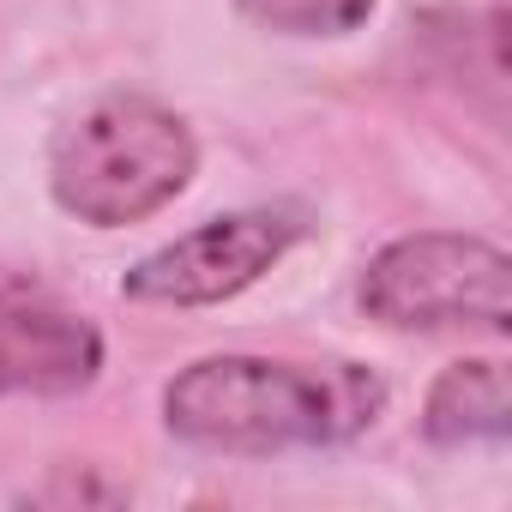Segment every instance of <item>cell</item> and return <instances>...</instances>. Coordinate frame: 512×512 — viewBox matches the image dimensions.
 <instances>
[{
    "label": "cell",
    "instance_id": "obj_6",
    "mask_svg": "<svg viewBox=\"0 0 512 512\" xmlns=\"http://www.w3.org/2000/svg\"><path fill=\"white\" fill-rule=\"evenodd\" d=\"M512 428V392L500 362H452L422 404V434L434 446H470V440H506Z\"/></svg>",
    "mask_w": 512,
    "mask_h": 512
},
{
    "label": "cell",
    "instance_id": "obj_3",
    "mask_svg": "<svg viewBox=\"0 0 512 512\" xmlns=\"http://www.w3.org/2000/svg\"><path fill=\"white\" fill-rule=\"evenodd\" d=\"M368 320L392 332H506L512 326V260L482 235L416 229L386 241L362 272Z\"/></svg>",
    "mask_w": 512,
    "mask_h": 512
},
{
    "label": "cell",
    "instance_id": "obj_4",
    "mask_svg": "<svg viewBox=\"0 0 512 512\" xmlns=\"http://www.w3.org/2000/svg\"><path fill=\"white\" fill-rule=\"evenodd\" d=\"M308 235V217L296 205H247L229 217H211L169 247L145 253V260L121 278L127 302L145 308H211L260 284L284 253Z\"/></svg>",
    "mask_w": 512,
    "mask_h": 512
},
{
    "label": "cell",
    "instance_id": "obj_2",
    "mask_svg": "<svg viewBox=\"0 0 512 512\" xmlns=\"http://www.w3.org/2000/svg\"><path fill=\"white\" fill-rule=\"evenodd\" d=\"M193 169H199L193 127L157 97L121 91L61 127L49 151V193L67 217L121 229L163 211L193 181Z\"/></svg>",
    "mask_w": 512,
    "mask_h": 512
},
{
    "label": "cell",
    "instance_id": "obj_1",
    "mask_svg": "<svg viewBox=\"0 0 512 512\" xmlns=\"http://www.w3.org/2000/svg\"><path fill=\"white\" fill-rule=\"evenodd\" d=\"M386 410V386L362 362H284V356H205L163 386L175 440L229 458L350 446Z\"/></svg>",
    "mask_w": 512,
    "mask_h": 512
},
{
    "label": "cell",
    "instance_id": "obj_7",
    "mask_svg": "<svg viewBox=\"0 0 512 512\" xmlns=\"http://www.w3.org/2000/svg\"><path fill=\"white\" fill-rule=\"evenodd\" d=\"M235 7L284 37H350L374 13V0H235Z\"/></svg>",
    "mask_w": 512,
    "mask_h": 512
},
{
    "label": "cell",
    "instance_id": "obj_5",
    "mask_svg": "<svg viewBox=\"0 0 512 512\" xmlns=\"http://www.w3.org/2000/svg\"><path fill=\"white\" fill-rule=\"evenodd\" d=\"M103 374V332L25 272L0 266V398H73Z\"/></svg>",
    "mask_w": 512,
    "mask_h": 512
}]
</instances>
